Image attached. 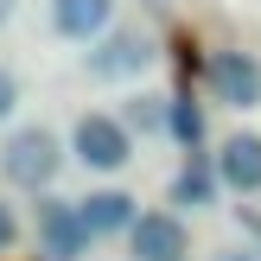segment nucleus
<instances>
[{
  "label": "nucleus",
  "mask_w": 261,
  "mask_h": 261,
  "mask_svg": "<svg viewBox=\"0 0 261 261\" xmlns=\"http://www.w3.org/2000/svg\"><path fill=\"white\" fill-rule=\"evenodd\" d=\"M58 140L45 134V127H19V134L0 147V172L13 178V185H25V191H38V185H51L58 178Z\"/></svg>",
  "instance_id": "nucleus-1"
},
{
  "label": "nucleus",
  "mask_w": 261,
  "mask_h": 261,
  "mask_svg": "<svg viewBox=\"0 0 261 261\" xmlns=\"http://www.w3.org/2000/svg\"><path fill=\"white\" fill-rule=\"evenodd\" d=\"M70 147H76V160L96 166V172H121L127 166V127L109 121V115H83L76 134H70Z\"/></svg>",
  "instance_id": "nucleus-2"
},
{
  "label": "nucleus",
  "mask_w": 261,
  "mask_h": 261,
  "mask_svg": "<svg viewBox=\"0 0 261 261\" xmlns=\"http://www.w3.org/2000/svg\"><path fill=\"white\" fill-rule=\"evenodd\" d=\"M83 242H89V229H83V217H76V204H64V198L38 204V249L51 261H76Z\"/></svg>",
  "instance_id": "nucleus-3"
},
{
  "label": "nucleus",
  "mask_w": 261,
  "mask_h": 261,
  "mask_svg": "<svg viewBox=\"0 0 261 261\" xmlns=\"http://www.w3.org/2000/svg\"><path fill=\"white\" fill-rule=\"evenodd\" d=\"M211 89H217V102H229V109H255L261 102V64L242 58V51H217L211 58Z\"/></svg>",
  "instance_id": "nucleus-4"
},
{
  "label": "nucleus",
  "mask_w": 261,
  "mask_h": 261,
  "mask_svg": "<svg viewBox=\"0 0 261 261\" xmlns=\"http://www.w3.org/2000/svg\"><path fill=\"white\" fill-rule=\"evenodd\" d=\"M153 64L147 32H109L96 51H89V76H140Z\"/></svg>",
  "instance_id": "nucleus-5"
},
{
  "label": "nucleus",
  "mask_w": 261,
  "mask_h": 261,
  "mask_svg": "<svg viewBox=\"0 0 261 261\" xmlns=\"http://www.w3.org/2000/svg\"><path fill=\"white\" fill-rule=\"evenodd\" d=\"M127 242H134V261H185V223L166 211H147L127 229Z\"/></svg>",
  "instance_id": "nucleus-6"
},
{
  "label": "nucleus",
  "mask_w": 261,
  "mask_h": 261,
  "mask_svg": "<svg viewBox=\"0 0 261 261\" xmlns=\"http://www.w3.org/2000/svg\"><path fill=\"white\" fill-rule=\"evenodd\" d=\"M217 178L229 191H261V134H236L217 153Z\"/></svg>",
  "instance_id": "nucleus-7"
},
{
  "label": "nucleus",
  "mask_w": 261,
  "mask_h": 261,
  "mask_svg": "<svg viewBox=\"0 0 261 261\" xmlns=\"http://www.w3.org/2000/svg\"><path fill=\"white\" fill-rule=\"evenodd\" d=\"M76 217H83V229H89V236H109V229H134V223H140L127 191H96V198H83V204H76Z\"/></svg>",
  "instance_id": "nucleus-8"
},
{
  "label": "nucleus",
  "mask_w": 261,
  "mask_h": 261,
  "mask_svg": "<svg viewBox=\"0 0 261 261\" xmlns=\"http://www.w3.org/2000/svg\"><path fill=\"white\" fill-rule=\"evenodd\" d=\"M109 7H115V0H58L51 19H58L64 38H96L102 25H109Z\"/></svg>",
  "instance_id": "nucleus-9"
},
{
  "label": "nucleus",
  "mask_w": 261,
  "mask_h": 261,
  "mask_svg": "<svg viewBox=\"0 0 261 261\" xmlns=\"http://www.w3.org/2000/svg\"><path fill=\"white\" fill-rule=\"evenodd\" d=\"M172 204H191V211L211 204V172H204V166H185V172L172 178Z\"/></svg>",
  "instance_id": "nucleus-10"
},
{
  "label": "nucleus",
  "mask_w": 261,
  "mask_h": 261,
  "mask_svg": "<svg viewBox=\"0 0 261 261\" xmlns=\"http://www.w3.org/2000/svg\"><path fill=\"white\" fill-rule=\"evenodd\" d=\"M127 121L134 127H160V121H172V109L160 96H140V102H127Z\"/></svg>",
  "instance_id": "nucleus-11"
},
{
  "label": "nucleus",
  "mask_w": 261,
  "mask_h": 261,
  "mask_svg": "<svg viewBox=\"0 0 261 261\" xmlns=\"http://www.w3.org/2000/svg\"><path fill=\"white\" fill-rule=\"evenodd\" d=\"M172 134L185 140V147H198V134H204V115L191 109V102H172Z\"/></svg>",
  "instance_id": "nucleus-12"
},
{
  "label": "nucleus",
  "mask_w": 261,
  "mask_h": 261,
  "mask_svg": "<svg viewBox=\"0 0 261 261\" xmlns=\"http://www.w3.org/2000/svg\"><path fill=\"white\" fill-rule=\"evenodd\" d=\"M13 102H19V89H13V76L0 70V121H7V115H13Z\"/></svg>",
  "instance_id": "nucleus-13"
},
{
  "label": "nucleus",
  "mask_w": 261,
  "mask_h": 261,
  "mask_svg": "<svg viewBox=\"0 0 261 261\" xmlns=\"http://www.w3.org/2000/svg\"><path fill=\"white\" fill-rule=\"evenodd\" d=\"M211 261H261V255H255V249H217Z\"/></svg>",
  "instance_id": "nucleus-14"
},
{
  "label": "nucleus",
  "mask_w": 261,
  "mask_h": 261,
  "mask_svg": "<svg viewBox=\"0 0 261 261\" xmlns=\"http://www.w3.org/2000/svg\"><path fill=\"white\" fill-rule=\"evenodd\" d=\"M13 236H19V229H13V217H7V204H0V249H13Z\"/></svg>",
  "instance_id": "nucleus-15"
},
{
  "label": "nucleus",
  "mask_w": 261,
  "mask_h": 261,
  "mask_svg": "<svg viewBox=\"0 0 261 261\" xmlns=\"http://www.w3.org/2000/svg\"><path fill=\"white\" fill-rule=\"evenodd\" d=\"M7 13H13V0H0V25H7Z\"/></svg>",
  "instance_id": "nucleus-16"
}]
</instances>
